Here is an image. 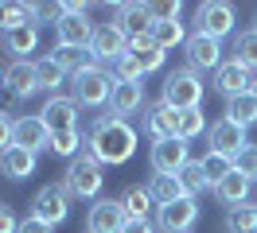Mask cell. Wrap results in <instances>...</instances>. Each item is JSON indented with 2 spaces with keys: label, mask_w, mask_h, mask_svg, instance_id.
<instances>
[{
  "label": "cell",
  "mask_w": 257,
  "mask_h": 233,
  "mask_svg": "<svg viewBox=\"0 0 257 233\" xmlns=\"http://www.w3.org/2000/svg\"><path fill=\"white\" fill-rule=\"evenodd\" d=\"M137 128L128 121H121V117H101V121H94V128H90V136H86V155H94L97 163H109V167H121V163H128L133 159V152H137Z\"/></svg>",
  "instance_id": "cell-1"
},
{
  "label": "cell",
  "mask_w": 257,
  "mask_h": 233,
  "mask_svg": "<svg viewBox=\"0 0 257 233\" xmlns=\"http://www.w3.org/2000/svg\"><path fill=\"white\" fill-rule=\"evenodd\" d=\"M203 93H207V86H203V78H199V70H191V66H176L172 74L164 78V105L176 109V113H183V109H199L203 105Z\"/></svg>",
  "instance_id": "cell-2"
},
{
  "label": "cell",
  "mask_w": 257,
  "mask_h": 233,
  "mask_svg": "<svg viewBox=\"0 0 257 233\" xmlns=\"http://www.w3.org/2000/svg\"><path fill=\"white\" fill-rule=\"evenodd\" d=\"M63 186H66L70 198L97 202L101 186H105V179H101V163H97L94 155H78V159H70L66 171H63Z\"/></svg>",
  "instance_id": "cell-3"
},
{
  "label": "cell",
  "mask_w": 257,
  "mask_h": 233,
  "mask_svg": "<svg viewBox=\"0 0 257 233\" xmlns=\"http://www.w3.org/2000/svg\"><path fill=\"white\" fill-rule=\"evenodd\" d=\"M109 93H113V74L101 70V66H90V70H78L70 78V97L78 101L82 109H97V105H109Z\"/></svg>",
  "instance_id": "cell-4"
},
{
  "label": "cell",
  "mask_w": 257,
  "mask_h": 233,
  "mask_svg": "<svg viewBox=\"0 0 257 233\" xmlns=\"http://www.w3.org/2000/svg\"><path fill=\"white\" fill-rule=\"evenodd\" d=\"M94 28H97V24H90L86 4L66 0V4H63V20L55 24V47H86V51H90Z\"/></svg>",
  "instance_id": "cell-5"
},
{
  "label": "cell",
  "mask_w": 257,
  "mask_h": 233,
  "mask_svg": "<svg viewBox=\"0 0 257 233\" xmlns=\"http://www.w3.org/2000/svg\"><path fill=\"white\" fill-rule=\"evenodd\" d=\"M234 28H238L234 4H226V0H207V4L195 8V35H207V39H218V43H222Z\"/></svg>",
  "instance_id": "cell-6"
},
{
  "label": "cell",
  "mask_w": 257,
  "mask_h": 233,
  "mask_svg": "<svg viewBox=\"0 0 257 233\" xmlns=\"http://www.w3.org/2000/svg\"><path fill=\"white\" fill-rule=\"evenodd\" d=\"M32 217L39 221H47V225H63L66 217H70V194H66V186H39L32 198Z\"/></svg>",
  "instance_id": "cell-7"
},
{
  "label": "cell",
  "mask_w": 257,
  "mask_h": 233,
  "mask_svg": "<svg viewBox=\"0 0 257 233\" xmlns=\"http://www.w3.org/2000/svg\"><path fill=\"white\" fill-rule=\"evenodd\" d=\"M148 159H152V175H179L191 163V152H187V140L172 136V140H152Z\"/></svg>",
  "instance_id": "cell-8"
},
{
  "label": "cell",
  "mask_w": 257,
  "mask_h": 233,
  "mask_svg": "<svg viewBox=\"0 0 257 233\" xmlns=\"http://www.w3.org/2000/svg\"><path fill=\"white\" fill-rule=\"evenodd\" d=\"M128 221V210L121 198H97L86 214V233H121Z\"/></svg>",
  "instance_id": "cell-9"
},
{
  "label": "cell",
  "mask_w": 257,
  "mask_h": 233,
  "mask_svg": "<svg viewBox=\"0 0 257 233\" xmlns=\"http://www.w3.org/2000/svg\"><path fill=\"white\" fill-rule=\"evenodd\" d=\"M195 221H199V202H195L191 194H183L179 202L156 210V225H160L164 233H191Z\"/></svg>",
  "instance_id": "cell-10"
},
{
  "label": "cell",
  "mask_w": 257,
  "mask_h": 233,
  "mask_svg": "<svg viewBox=\"0 0 257 233\" xmlns=\"http://www.w3.org/2000/svg\"><path fill=\"white\" fill-rule=\"evenodd\" d=\"M207 140H210V152L230 155V159H234V155L249 144V140H245V128H241V124H234L230 117H218V121L210 124V128H207Z\"/></svg>",
  "instance_id": "cell-11"
},
{
  "label": "cell",
  "mask_w": 257,
  "mask_h": 233,
  "mask_svg": "<svg viewBox=\"0 0 257 233\" xmlns=\"http://www.w3.org/2000/svg\"><path fill=\"white\" fill-rule=\"evenodd\" d=\"M113 24L125 31V39H148L156 16H152V4L133 0V4H121V8H117V20H113Z\"/></svg>",
  "instance_id": "cell-12"
},
{
  "label": "cell",
  "mask_w": 257,
  "mask_h": 233,
  "mask_svg": "<svg viewBox=\"0 0 257 233\" xmlns=\"http://www.w3.org/2000/svg\"><path fill=\"white\" fill-rule=\"evenodd\" d=\"M125 51H128V39H125V31L117 28V24H97L94 28V39H90V55H94V59L117 62Z\"/></svg>",
  "instance_id": "cell-13"
},
{
  "label": "cell",
  "mask_w": 257,
  "mask_h": 233,
  "mask_svg": "<svg viewBox=\"0 0 257 233\" xmlns=\"http://www.w3.org/2000/svg\"><path fill=\"white\" fill-rule=\"evenodd\" d=\"M253 82H257V74H253V70H245V66H238L234 59L222 62V66L214 70V90L222 93L226 101L238 97V93H249V90H253Z\"/></svg>",
  "instance_id": "cell-14"
},
{
  "label": "cell",
  "mask_w": 257,
  "mask_h": 233,
  "mask_svg": "<svg viewBox=\"0 0 257 233\" xmlns=\"http://www.w3.org/2000/svg\"><path fill=\"white\" fill-rule=\"evenodd\" d=\"M183 51H187V59H191V70H218L222 66V43L218 39H207V35H187V43H183Z\"/></svg>",
  "instance_id": "cell-15"
},
{
  "label": "cell",
  "mask_w": 257,
  "mask_h": 233,
  "mask_svg": "<svg viewBox=\"0 0 257 233\" xmlns=\"http://www.w3.org/2000/svg\"><path fill=\"white\" fill-rule=\"evenodd\" d=\"M16 148H28V152H43V148H51V128L47 121L35 113V117H20L16 121V140H12Z\"/></svg>",
  "instance_id": "cell-16"
},
{
  "label": "cell",
  "mask_w": 257,
  "mask_h": 233,
  "mask_svg": "<svg viewBox=\"0 0 257 233\" xmlns=\"http://www.w3.org/2000/svg\"><path fill=\"white\" fill-rule=\"evenodd\" d=\"M43 121H47L51 132H66V128H78V101L74 97H47V105L39 113Z\"/></svg>",
  "instance_id": "cell-17"
},
{
  "label": "cell",
  "mask_w": 257,
  "mask_h": 233,
  "mask_svg": "<svg viewBox=\"0 0 257 233\" xmlns=\"http://www.w3.org/2000/svg\"><path fill=\"white\" fill-rule=\"evenodd\" d=\"M145 109V86H137V82H113V93H109V113L113 117H133V113H141Z\"/></svg>",
  "instance_id": "cell-18"
},
{
  "label": "cell",
  "mask_w": 257,
  "mask_h": 233,
  "mask_svg": "<svg viewBox=\"0 0 257 233\" xmlns=\"http://www.w3.org/2000/svg\"><path fill=\"white\" fill-rule=\"evenodd\" d=\"M4 86H8V93L12 97H32V93H39V78H35V62H16L12 59V66L4 70Z\"/></svg>",
  "instance_id": "cell-19"
},
{
  "label": "cell",
  "mask_w": 257,
  "mask_h": 233,
  "mask_svg": "<svg viewBox=\"0 0 257 233\" xmlns=\"http://www.w3.org/2000/svg\"><path fill=\"white\" fill-rule=\"evenodd\" d=\"M35 163H39V155L28 152V148H8V152L0 155V175L4 179H16V183H24L28 175H35Z\"/></svg>",
  "instance_id": "cell-20"
},
{
  "label": "cell",
  "mask_w": 257,
  "mask_h": 233,
  "mask_svg": "<svg viewBox=\"0 0 257 233\" xmlns=\"http://www.w3.org/2000/svg\"><path fill=\"white\" fill-rule=\"evenodd\" d=\"M35 47H39V24L28 20V24H20V28L4 31V51L8 55H16V62H24V55H32Z\"/></svg>",
  "instance_id": "cell-21"
},
{
  "label": "cell",
  "mask_w": 257,
  "mask_h": 233,
  "mask_svg": "<svg viewBox=\"0 0 257 233\" xmlns=\"http://www.w3.org/2000/svg\"><path fill=\"white\" fill-rule=\"evenodd\" d=\"M176 109H168L164 101H156V105H148L145 109V132L152 140H172L176 136Z\"/></svg>",
  "instance_id": "cell-22"
},
{
  "label": "cell",
  "mask_w": 257,
  "mask_h": 233,
  "mask_svg": "<svg viewBox=\"0 0 257 233\" xmlns=\"http://www.w3.org/2000/svg\"><path fill=\"white\" fill-rule=\"evenodd\" d=\"M249 186H253V179H245V175H238V171H230L222 183H214V198L222 202L226 210H234V206H241V202H249Z\"/></svg>",
  "instance_id": "cell-23"
},
{
  "label": "cell",
  "mask_w": 257,
  "mask_h": 233,
  "mask_svg": "<svg viewBox=\"0 0 257 233\" xmlns=\"http://www.w3.org/2000/svg\"><path fill=\"white\" fill-rule=\"evenodd\" d=\"M51 59L66 70V78H74L78 70H90L94 66V55L86 47H51Z\"/></svg>",
  "instance_id": "cell-24"
},
{
  "label": "cell",
  "mask_w": 257,
  "mask_h": 233,
  "mask_svg": "<svg viewBox=\"0 0 257 233\" xmlns=\"http://www.w3.org/2000/svg\"><path fill=\"white\" fill-rule=\"evenodd\" d=\"M148 39L160 47V51H172V47H183V43H187V31H183L179 20H156L152 31H148Z\"/></svg>",
  "instance_id": "cell-25"
},
{
  "label": "cell",
  "mask_w": 257,
  "mask_h": 233,
  "mask_svg": "<svg viewBox=\"0 0 257 233\" xmlns=\"http://www.w3.org/2000/svg\"><path fill=\"white\" fill-rule=\"evenodd\" d=\"M148 194H152L156 206H172V202H179L187 190H183V183H179L176 175H152V179H148Z\"/></svg>",
  "instance_id": "cell-26"
},
{
  "label": "cell",
  "mask_w": 257,
  "mask_h": 233,
  "mask_svg": "<svg viewBox=\"0 0 257 233\" xmlns=\"http://www.w3.org/2000/svg\"><path fill=\"white\" fill-rule=\"evenodd\" d=\"M128 55L141 62V70H145V74L160 70L164 59H168V51H160V47L152 43V39H128Z\"/></svg>",
  "instance_id": "cell-27"
},
{
  "label": "cell",
  "mask_w": 257,
  "mask_h": 233,
  "mask_svg": "<svg viewBox=\"0 0 257 233\" xmlns=\"http://www.w3.org/2000/svg\"><path fill=\"white\" fill-rule=\"evenodd\" d=\"M35 78H39V90H47L51 97H55V90H59V86H66V70L51 59V55L35 59Z\"/></svg>",
  "instance_id": "cell-28"
},
{
  "label": "cell",
  "mask_w": 257,
  "mask_h": 233,
  "mask_svg": "<svg viewBox=\"0 0 257 233\" xmlns=\"http://www.w3.org/2000/svg\"><path fill=\"white\" fill-rule=\"evenodd\" d=\"M226 117H230L234 124H241V128L257 124V97H253V93H238V97H230V101H226Z\"/></svg>",
  "instance_id": "cell-29"
},
{
  "label": "cell",
  "mask_w": 257,
  "mask_h": 233,
  "mask_svg": "<svg viewBox=\"0 0 257 233\" xmlns=\"http://www.w3.org/2000/svg\"><path fill=\"white\" fill-rule=\"evenodd\" d=\"M226 233H257V202H241L226 210Z\"/></svg>",
  "instance_id": "cell-30"
},
{
  "label": "cell",
  "mask_w": 257,
  "mask_h": 233,
  "mask_svg": "<svg viewBox=\"0 0 257 233\" xmlns=\"http://www.w3.org/2000/svg\"><path fill=\"white\" fill-rule=\"evenodd\" d=\"M199 132H207V113H203V109H183L176 117V136L191 144Z\"/></svg>",
  "instance_id": "cell-31"
},
{
  "label": "cell",
  "mask_w": 257,
  "mask_h": 233,
  "mask_svg": "<svg viewBox=\"0 0 257 233\" xmlns=\"http://www.w3.org/2000/svg\"><path fill=\"white\" fill-rule=\"evenodd\" d=\"M234 62L245 66V70H253L257 74V28L241 31L238 39H234Z\"/></svg>",
  "instance_id": "cell-32"
},
{
  "label": "cell",
  "mask_w": 257,
  "mask_h": 233,
  "mask_svg": "<svg viewBox=\"0 0 257 233\" xmlns=\"http://www.w3.org/2000/svg\"><path fill=\"white\" fill-rule=\"evenodd\" d=\"M176 179L183 183V190H187L191 198L199 194V190H207V186H210V179H207V167H203V159H191V163H187V167L179 171Z\"/></svg>",
  "instance_id": "cell-33"
},
{
  "label": "cell",
  "mask_w": 257,
  "mask_h": 233,
  "mask_svg": "<svg viewBox=\"0 0 257 233\" xmlns=\"http://www.w3.org/2000/svg\"><path fill=\"white\" fill-rule=\"evenodd\" d=\"M82 148V132L78 128H66V132H51V152L63 155V159H78Z\"/></svg>",
  "instance_id": "cell-34"
},
{
  "label": "cell",
  "mask_w": 257,
  "mask_h": 233,
  "mask_svg": "<svg viewBox=\"0 0 257 233\" xmlns=\"http://www.w3.org/2000/svg\"><path fill=\"white\" fill-rule=\"evenodd\" d=\"M121 202H125L128 217H148V210L156 206V202H152V194H148V186H128Z\"/></svg>",
  "instance_id": "cell-35"
},
{
  "label": "cell",
  "mask_w": 257,
  "mask_h": 233,
  "mask_svg": "<svg viewBox=\"0 0 257 233\" xmlns=\"http://www.w3.org/2000/svg\"><path fill=\"white\" fill-rule=\"evenodd\" d=\"M113 82H137V86H141V82H145V70H141V62L133 59V55H121V59L113 62Z\"/></svg>",
  "instance_id": "cell-36"
},
{
  "label": "cell",
  "mask_w": 257,
  "mask_h": 233,
  "mask_svg": "<svg viewBox=\"0 0 257 233\" xmlns=\"http://www.w3.org/2000/svg\"><path fill=\"white\" fill-rule=\"evenodd\" d=\"M203 167H207V179H210V186H214L234 171V159H230V155H218V152H207L203 155Z\"/></svg>",
  "instance_id": "cell-37"
},
{
  "label": "cell",
  "mask_w": 257,
  "mask_h": 233,
  "mask_svg": "<svg viewBox=\"0 0 257 233\" xmlns=\"http://www.w3.org/2000/svg\"><path fill=\"white\" fill-rule=\"evenodd\" d=\"M234 171L245 175V179H257V144H245V148L234 155Z\"/></svg>",
  "instance_id": "cell-38"
},
{
  "label": "cell",
  "mask_w": 257,
  "mask_h": 233,
  "mask_svg": "<svg viewBox=\"0 0 257 233\" xmlns=\"http://www.w3.org/2000/svg\"><path fill=\"white\" fill-rule=\"evenodd\" d=\"M35 24H59L63 20V4H28Z\"/></svg>",
  "instance_id": "cell-39"
},
{
  "label": "cell",
  "mask_w": 257,
  "mask_h": 233,
  "mask_svg": "<svg viewBox=\"0 0 257 233\" xmlns=\"http://www.w3.org/2000/svg\"><path fill=\"white\" fill-rule=\"evenodd\" d=\"M12 140H16V121H12V113L0 109V155L12 148Z\"/></svg>",
  "instance_id": "cell-40"
},
{
  "label": "cell",
  "mask_w": 257,
  "mask_h": 233,
  "mask_svg": "<svg viewBox=\"0 0 257 233\" xmlns=\"http://www.w3.org/2000/svg\"><path fill=\"white\" fill-rule=\"evenodd\" d=\"M179 12H183V4H179V0H164V4H152V16H156V20H179Z\"/></svg>",
  "instance_id": "cell-41"
},
{
  "label": "cell",
  "mask_w": 257,
  "mask_h": 233,
  "mask_svg": "<svg viewBox=\"0 0 257 233\" xmlns=\"http://www.w3.org/2000/svg\"><path fill=\"white\" fill-rule=\"evenodd\" d=\"M20 221H16V210L8 206V202H0V233H16Z\"/></svg>",
  "instance_id": "cell-42"
},
{
  "label": "cell",
  "mask_w": 257,
  "mask_h": 233,
  "mask_svg": "<svg viewBox=\"0 0 257 233\" xmlns=\"http://www.w3.org/2000/svg\"><path fill=\"white\" fill-rule=\"evenodd\" d=\"M16 233H55V225H47V221H39V217H24Z\"/></svg>",
  "instance_id": "cell-43"
},
{
  "label": "cell",
  "mask_w": 257,
  "mask_h": 233,
  "mask_svg": "<svg viewBox=\"0 0 257 233\" xmlns=\"http://www.w3.org/2000/svg\"><path fill=\"white\" fill-rule=\"evenodd\" d=\"M121 233H156V229H152V221H148V217H128Z\"/></svg>",
  "instance_id": "cell-44"
},
{
  "label": "cell",
  "mask_w": 257,
  "mask_h": 233,
  "mask_svg": "<svg viewBox=\"0 0 257 233\" xmlns=\"http://www.w3.org/2000/svg\"><path fill=\"white\" fill-rule=\"evenodd\" d=\"M4 70H8V66H0V86H4Z\"/></svg>",
  "instance_id": "cell-45"
},
{
  "label": "cell",
  "mask_w": 257,
  "mask_h": 233,
  "mask_svg": "<svg viewBox=\"0 0 257 233\" xmlns=\"http://www.w3.org/2000/svg\"><path fill=\"white\" fill-rule=\"evenodd\" d=\"M249 93H253V97H257V82H253V90H249Z\"/></svg>",
  "instance_id": "cell-46"
},
{
  "label": "cell",
  "mask_w": 257,
  "mask_h": 233,
  "mask_svg": "<svg viewBox=\"0 0 257 233\" xmlns=\"http://www.w3.org/2000/svg\"><path fill=\"white\" fill-rule=\"evenodd\" d=\"M253 28H257V16H253Z\"/></svg>",
  "instance_id": "cell-47"
}]
</instances>
